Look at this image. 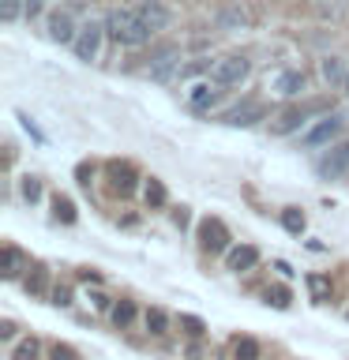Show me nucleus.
<instances>
[{
    "label": "nucleus",
    "mask_w": 349,
    "mask_h": 360,
    "mask_svg": "<svg viewBox=\"0 0 349 360\" xmlns=\"http://www.w3.org/2000/svg\"><path fill=\"white\" fill-rule=\"evenodd\" d=\"M106 30H109V38L120 41V45H146L151 34H154L151 27H146L139 8H113L109 19H106Z\"/></svg>",
    "instance_id": "1"
},
{
    "label": "nucleus",
    "mask_w": 349,
    "mask_h": 360,
    "mask_svg": "<svg viewBox=\"0 0 349 360\" xmlns=\"http://www.w3.org/2000/svg\"><path fill=\"white\" fill-rule=\"evenodd\" d=\"M326 109V101H304V105H289V109H281L278 117H270V135H293V131H300L304 124H308L315 112H323Z\"/></svg>",
    "instance_id": "2"
},
{
    "label": "nucleus",
    "mask_w": 349,
    "mask_h": 360,
    "mask_svg": "<svg viewBox=\"0 0 349 360\" xmlns=\"http://www.w3.org/2000/svg\"><path fill=\"white\" fill-rule=\"evenodd\" d=\"M248 75H252V60H248L244 53H229V56H222V60L210 64V79L218 86H241Z\"/></svg>",
    "instance_id": "3"
},
{
    "label": "nucleus",
    "mask_w": 349,
    "mask_h": 360,
    "mask_svg": "<svg viewBox=\"0 0 349 360\" xmlns=\"http://www.w3.org/2000/svg\"><path fill=\"white\" fill-rule=\"evenodd\" d=\"M196 240L203 252H210V255H222V252H229V229H225V221L222 218H203L199 221V229H196Z\"/></svg>",
    "instance_id": "4"
},
{
    "label": "nucleus",
    "mask_w": 349,
    "mask_h": 360,
    "mask_svg": "<svg viewBox=\"0 0 349 360\" xmlns=\"http://www.w3.org/2000/svg\"><path fill=\"white\" fill-rule=\"evenodd\" d=\"M106 22H83V27H79V34H75V41H72V49H75V56L79 60H98V49H101V38H106Z\"/></svg>",
    "instance_id": "5"
},
{
    "label": "nucleus",
    "mask_w": 349,
    "mask_h": 360,
    "mask_svg": "<svg viewBox=\"0 0 349 360\" xmlns=\"http://www.w3.org/2000/svg\"><path fill=\"white\" fill-rule=\"evenodd\" d=\"M225 86H218L214 79H199V83H188L184 86V101L191 112H210L214 105H218V94Z\"/></svg>",
    "instance_id": "6"
},
{
    "label": "nucleus",
    "mask_w": 349,
    "mask_h": 360,
    "mask_svg": "<svg viewBox=\"0 0 349 360\" xmlns=\"http://www.w3.org/2000/svg\"><path fill=\"white\" fill-rule=\"evenodd\" d=\"M270 94H278V98H300L304 94V86H308V75L300 72V68H281V72L270 75Z\"/></svg>",
    "instance_id": "7"
},
{
    "label": "nucleus",
    "mask_w": 349,
    "mask_h": 360,
    "mask_svg": "<svg viewBox=\"0 0 349 360\" xmlns=\"http://www.w3.org/2000/svg\"><path fill=\"white\" fill-rule=\"evenodd\" d=\"M259 120H267V105L255 101V98H248V101H241V105L222 112V124H229V128H252V124H259Z\"/></svg>",
    "instance_id": "8"
},
{
    "label": "nucleus",
    "mask_w": 349,
    "mask_h": 360,
    "mask_svg": "<svg viewBox=\"0 0 349 360\" xmlns=\"http://www.w3.org/2000/svg\"><path fill=\"white\" fill-rule=\"evenodd\" d=\"M135 180H139V173H135V165L132 162H109L106 165V184L113 195H132L135 191Z\"/></svg>",
    "instance_id": "9"
},
{
    "label": "nucleus",
    "mask_w": 349,
    "mask_h": 360,
    "mask_svg": "<svg viewBox=\"0 0 349 360\" xmlns=\"http://www.w3.org/2000/svg\"><path fill=\"white\" fill-rule=\"evenodd\" d=\"M319 176L326 180H338V176H345L349 173V143H331V150H326L319 158Z\"/></svg>",
    "instance_id": "10"
},
{
    "label": "nucleus",
    "mask_w": 349,
    "mask_h": 360,
    "mask_svg": "<svg viewBox=\"0 0 349 360\" xmlns=\"http://www.w3.org/2000/svg\"><path fill=\"white\" fill-rule=\"evenodd\" d=\"M338 131H342V117L338 112H326V117L319 124H312L308 131H304V146H326V143H334L338 139Z\"/></svg>",
    "instance_id": "11"
},
{
    "label": "nucleus",
    "mask_w": 349,
    "mask_h": 360,
    "mask_svg": "<svg viewBox=\"0 0 349 360\" xmlns=\"http://www.w3.org/2000/svg\"><path fill=\"white\" fill-rule=\"evenodd\" d=\"M214 27L218 30H248L252 27V11L244 4H225V8H218V15H214Z\"/></svg>",
    "instance_id": "12"
},
{
    "label": "nucleus",
    "mask_w": 349,
    "mask_h": 360,
    "mask_svg": "<svg viewBox=\"0 0 349 360\" xmlns=\"http://www.w3.org/2000/svg\"><path fill=\"white\" fill-rule=\"evenodd\" d=\"M177 72H180V49H177V45H169V49H162L151 60V79H158V83L173 79Z\"/></svg>",
    "instance_id": "13"
},
{
    "label": "nucleus",
    "mask_w": 349,
    "mask_h": 360,
    "mask_svg": "<svg viewBox=\"0 0 349 360\" xmlns=\"http://www.w3.org/2000/svg\"><path fill=\"white\" fill-rule=\"evenodd\" d=\"M312 11L319 22L338 27V22H345V15H349V0H312Z\"/></svg>",
    "instance_id": "14"
},
{
    "label": "nucleus",
    "mask_w": 349,
    "mask_h": 360,
    "mask_svg": "<svg viewBox=\"0 0 349 360\" xmlns=\"http://www.w3.org/2000/svg\"><path fill=\"white\" fill-rule=\"evenodd\" d=\"M255 263H259V248H255V244L229 248V255H225V266H229L233 274H244V270H252Z\"/></svg>",
    "instance_id": "15"
},
{
    "label": "nucleus",
    "mask_w": 349,
    "mask_h": 360,
    "mask_svg": "<svg viewBox=\"0 0 349 360\" xmlns=\"http://www.w3.org/2000/svg\"><path fill=\"white\" fill-rule=\"evenodd\" d=\"M45 27H49V38H53V41H61V45L75 41V34H79V27L72 22V15H68V11H53Z\"/></svg>",
    "instance_id": "16"
},
{
    "label": "nucleus",
    "mask_w": 349,
    "mask_h": 360,
    "mask_svg": "<svg viewBox=\"0 0 349 360\" xmlns=\"http://www.w3.org/2000/svg\"><path fill=\"white\" fill-rule=\"evenodd\" d=\"M139 11H143L146 27H151L154 34H158V30H165L169 22H173V11H169V8L162 4V0H143V4H139Z\"/></svg>",
    "instance_id": "17"
},
{
    "label": "nucleus",
    "mask_w": 349,
    "mask_h": 360,
    "mask_svg": "<svg viewBox=\"0 0 349 360\" xmlns=\"http://www.w3.org/2000/svg\"><path fill=\"white\" fill-rule=\"evenodd\" d=\"M23 270H27V255H23L15 244H4V252H0V274L11 281V278H19Z\"/></svg>",
    "instance_id": "18"
},
{
    "label": "nucleus",
    "mask_w": 349,
    "mask_h": 360,
    "mask_svg": "<svg viewBox=\"0 0 349 360\" xmlns=\"http://www.w3.org/2000/svg\"><path fill=\"white\" fill-rule=\"evenodd\" d=\"M319 75L326 86H345V68H342V56H323L319 60Z\"/></svg>",
    "instance_id": "19"
},
{
    "label": "nucleus",
    "mask_w": 349,
    "mask_h": 360,
    "mask_svg": "<svg viewBox=\"0 0 349 360\" xmlns=\"http://www.w3.org/2000/svg\"><path fill=\"white\" fill-rule=\"evenodd\" d=\"M143 202H146V210H162L165 202H169V191H165V184H162L158 176L146 180V188H143Z\"/></svg>",
    "instance_id": "20"
},
{
    "label": "nucleus",
    "mask_w": 349,
    "mask_h": 360,
    "mask_svg": "<svg viewBox=\"0 0 349 360\" xmlns=\"http://www.w3.org/2000/svg\"><path fill=\"white\" fill-rule=\"evenodd\" d=\"M27 292H34V297H49V270L45 266H34L30 274H27Z\"/></svg>",
    "instance_id": "21"
},
{
    "label": "nucleus",
    "mask_w": 349,
    "mask_h": 360,
    "mask_svg": "<svg viewBox=\"0 0 349 360\" xmlns=\"http://www.w3.org/2000/svg\"><path fill=\"white\" fill-rule=\"evenodd\" d=\"M109 319H113V326H117V330L132 326V319H135V304H132V300H117V304L109 308Z\"/></svg>",
    "instance_id": "22"
},
{
    "label": "nucleus",
    "mask_w": 349,
    "mask_h": 360,
    "mask_svg": "<svg viewBox=\"0 0 349 360\" xmlns=\"http://www.w3.org/2000/svg\"><path fill=\"white\" fill-rule=\"evenodd\" d=\"M53 218H56V221H64V225H75V218H79L75 202L68 199V195H56V199H53Z\"/></svg>",
    "instance_id": "23"
},
{
    "label": "nucleus",
    "mask_w": 349,
    "mask_h": 360,
    "mask_svg": "<svg viewBox=\"0 0 349 360\" xmlns=\"http://www.w3.org/2000/svg\"><path fill=\"white\" fill-rule=\"evenodd\" d=\"M304 225H308L304 210H297V207H286V210H281V229H286V233L300 236V233H304Z\"/></svg>",
    "instance_id": "24"
},
{
    "label": "nucleus",
    "mask_w": 349,
    "mask_h": 360,
    "mask_svg": "<svg viewBox=\"0 0 349 360\" xmlns=\"http://www.w3.org/2000/svg\"><path fill=\"white\" fill-rule=\"evenodd\" d=\"M233 356L236 360H259V342H255V338H236Z\"/></svg>",
    "instance_id": "25"
},
{
    "label": "nucleus",
    "mask_w": 349,
    "mask_h": 360,
    "mask_svg": "<svg viewBox=\"0 0 349 360\" xmlns=\"http://www.w3.org/2000/svg\"><path fill=\"white\" fill-rule=\"evenodd\" d=\"M38 356H42L38 338H27V342H19V345H15V353H11V360H38Z\"/></svg>",
    "instance_id": "26"
},
{
    "label": "nucleus",
    "mask_w": 349,
    "mask_h": 360,
    "mask_svg": "<svg viewBox=\"0 0 349 360\" xmlns=\"http://www.w3.org/2000/svg\"><path fill=\"white\" fill-rule=\"evenodd\" d=\"M165 326H169V315H165L162 308H151V311H146V330H151L154 338L165 334Z\"/></svg>",
    "instance_id": "27"
},
{
    "label": "nucleus",
    "mask_w": 349,
    "mask_h": 360,
    "mask_svg": "<svg viewBox=\"0 0 349 360\" xmlns=\"http://www.w3.org/2000/svg\"><path fill=\"white\" fill-rule=\"evenodd\" d=\"M180 330H184L188 338H203L207 334V323H203L199 315H180Z\"/></svg>",
    "instance_id": "28"
},
{
    "label": "nucleus",
    "mask_w": 349,
    "mask_h": 360,
    "mask_svg": "<svg viewBox=\"0 0 349 360\" xmlns=\"http://www.w3.org/2000/svg\"><path fill=\"white\" fill-rule=\"evenodd\" d=\"M308 289H312L315 300H331V281L323 274H308Z\"/></svg>",
    "instance_id": "29"
},
{
    "label": "nucleus",
    "mask_w": 349,
    "mask_h": 360,
    "mask_svg": "<svg viewBox=\"0 0 349 360\" xmlns=\"http://www.w3.org/2000/svg\"><path fill=\"white\" fill-rule=\"evenodd\" d=\"M19 191H23V199H27V202H38L42 199V180L38 176H23Z\"/></svg>",
    "instance_id": "30"
},
{
    "label": "nucleus",
    "mask_w": 349,
    "mask_h": 360,
    "mask_svg": "<svg viewBox=\"0 0 349 360\" xmlns=\"http://www.w3.org/2000/svg\"><path fill=\"white\" fill-rule=\"evenodd\" d=\"M289 300H293V292L286 285H270L267 289V304H274V308H289Z\"/></svg>",
    "instance_id": "31"
},
{
    "label": "nucleus",
    "mask_w": 349,
    "mask_h": 360,
    "mask_svg": "<svg viewBox=\"0 0 349 360\" xmlns=\"http://www.w3.org/2000/svg\"><path fill=\"white\" fill-rule=\"evenodd\" d=\"M19 15H27V11H23V0H0V19L4 22H15Z\"/></svg>",
    "instance_id": "32"
},
{
    "label": "nucleus",
    "mask_w": 349,
    "mask_h": 360,
    "mask_svg": "<svg viewBox=\"0 0 349 360\" xmlns=\"http://www.w3.org/2000/svg\"><path fill=\"white\" fill-rule=\"evenodd\" d=\"M49 360H83V356H79V353H75V349H72V345H64V342H56V345L49 349Z\"/></svg>",
    "instance_id": "33"
},
{
    "label": "nucleus",
    "mask_w": 349,
    "mask_h": 360,
    "mask_svg": "<svg viewBox=\"0 0 349 360\" xmlns=\"http://www.w3.org/2000/svg\"><path fill=\"white\" fill-rule=\"evenodd\" d=\"M49 304H56V308H68V304H72V289H68V285H53Z\"/></svg>",
    "instance_id": "34"
},
{
    "label": "nucleus",
    "mask_w": 349,
    "mask_h": 360,
    "mask_svg": "<svg viewBox=\"0 0 349 360\" xmlns=\"http://www.w3.org/2000/svg\"><path fill=\"white\" fill-rule=\"evenodd\" d=\"M42 4H45V0H23V11H27V19H34V15H38V11H42Z\"/></svg>",
    "instance_id": "35"
},
{
    "label": "nucleus",
    "mask_w": 349,
    "mask_h": 360,
    "mask_svg": "<svg viewBox=\"0 0 349 360\" xmlns=\"http://www.w3.org/2000/svg\"><path fill=\"white\" fill-rule=\"evenodd\" d=\"M15 330H19V326L11 323V319H4V323H0V338H4V342H8V338H15Z\"/></svg>",
    "instance_id": "36"
},
{
    "label": "nucleus",
    "mask_w": 349,
    "mask_h": 360,
    "mask_svg": "<svg viewBox=\"0 0 349 360\" xmlns=\"http://www.w3.org/2000/svg\"><path fill=\"white\" fill-rule=\"evenodd\" d=\"M173 221L180 225V229H184V225L191 221V214H188V207H180V210H173Z\"/></svg>",
    "instance_id": "37"
},
{
    "label": "nucleus",
    "mask_w": 349,
    "mask_h": 360,
    "mask_svg": "<svg viewBox=\"0 0 349 360\" xmlns=\"http://www.w3.org/2000/svg\"><path fill=\"white\" fill-rule=\"evenodd\" d=\"M19 120H23V128H27V131L34 135V139H45V135L38 131V124H30V117H19Z\"/></svg>",
    "instance_id": "38"
},
{
    "label": "nucleus",
    "mask_w": 349,
    "mask_h": 360,
    "mask_svg": "<svg viewBox=\"0 0 349 360\" xmlns=\"http://www.w3.org/2000/svg\"><path fill=\"white\" fill-rule=\"evenodd\" d=\"M90 300H94V308H109V297H106V292H94Z\"/></svg>",
    "instance_id": "39"
},
{
    "label": "nucleus",
    "mask_w": 349,
    "mask_h": 360,
    "mask_svg": "<svg viewBox=\"0 0 349 360\" xmlns=\"http://www.w3.org/2000/svg\"><path fill=\"white\" fill-rule=\"evenodd\" d=\"M79 278H83V281H101L98 270H79Z\"/></svg>",
    "instance_id": "40"
},
{
    "label": "nucleus",
    "mask_w": 349,
    "mask_h": 360,
    "mask_svg": "<svg viewBox=\"0 0 349 360\" xmlns=\"http://www.w3.org/2000/svg\"><path fill=\"white\" fill-rule=\"evenodd\" d=\"M72 8H83V4H94V0H68Z\"/></svg>",
    "instance_id": "41"
},
{
    "label": "nucleus",
    "mask_w": 349,
    "mask_h": 360,
    "mask_svg": "<svg viewBox=\"0 0 349 360\" xmlns=\"http://www.w3.org/2000/svg\"><path fill=\"white\" fill-rule=\"evenodd\" d=\"M342 90H345V94H349V75H345V86H342Z\"/></svg>",
    "instance_id": "42"
}]
</instances>
